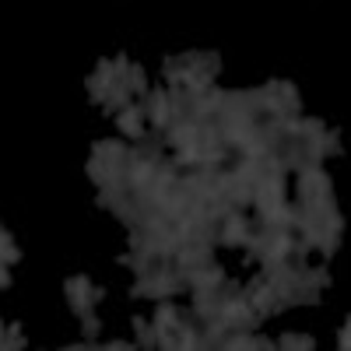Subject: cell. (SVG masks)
Returning a JSON list of instances; mask_svg holds the SVG:
<instances>
[{
    "label": "cell",
    "mask_w": 351,
    "mask_h": 351,
    "mask_svg": "<svg viewBox=\"0 0 351 351\" xmlns=\"http://www.w3.org/2000/svg\"><path fill=\"white\" fill-rule=\"evenodd\" d=\"M285 253H288V239H277L274 250H271V256H285Z\"/></svg>",
    "instance_id": "4"
},
{
    "label": "cell",
    "mask_w": 351,
    "mask_h": 351,
    "mask_svg": "<svg viewBox=\"0 0 351 351\" xmlns=\"http://www.w3.org/2000/svg\"><path fill=\"white\" fill-rule=\"evenodd\" d=\"M148 176H151V165H137V169H134V179H137V183H144Z\"/></svg>",
    "instance_id": "5"
},
{
    "label": "cell",
    "mask_w": 351,
    "mask_h": 351,
    "mask_svg": "<svg viewBox=\"0 0 351 351\" xmlns=\"http://www.w3.org/2000/svg\"><path fill=\"white\" fill-rule=\"evenodd\" d=\"M120 127L127 130V134H137V130H141V127H137V112H123V120H120Z\"/></svg>",
    "instance_id": "2"
},
{
    "label": "cell",
    "mask_w": 351,
    "mask_h": 351,
    "mask_svg": "<svg viewBox=\"0 0 351 351\" xmlns=\"http://www.w3.org/2000/svg\"><path fill=\"white\" fill-rule=\"evenodd\" d=\"M225 316H228V319H246V309H242L239 302H236V305L228 302V305H225Z\"/></svg>",
    "instance_id": "3"
},
{
    "label": "cell",
    "mask_w": 351,
    "mask_h": 351,
    "mask_svg": "<svg viewBox=\"0 0 351 351\" xmlns=\"http://www.w3.org/2000/svg\"><path fill=\"white\" fill-rule=\"evenodd\" d=\"M225 239L228 242H242V222L239 218H232V222L225 225Z\"/></svg>",
    "instance_id": "1"
}]
</instances>
